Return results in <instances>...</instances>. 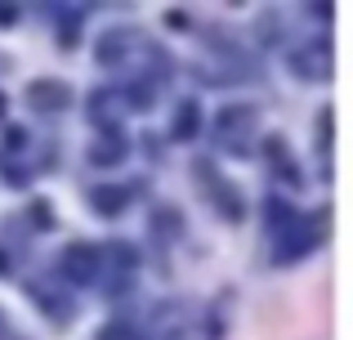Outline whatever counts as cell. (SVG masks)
Instances as JSON below:
<instances>
[{
	"instance_id": "cell-4",
	"label": "cell",
	"mask_w": 353,
	"mask_h": 340,
	"mask_svg": "<svg viewBox=\"0 0 353 340\" xmlns=\"http://www.w3.org/2000/svg\"><path fill=\"white\" fill-rule=\"evenodd\" d=\"M174 134H179V139H192V134H197V103L179 108V126H174Z\"/></svg>"
},
{
	"instance_id": "cell-2",
	"label": "cell",
	"mask_w": 353,
	"mask_h": 340,
	"mask_svg": "<svg viewBox=\"0 0 353 340\" xmlns=\"http://www.w3.org/2000/svg\"><path fill=\"white\" fill-rule=\"evenodd\" d=\"M27 103H32L36 112H63V108L72 103V90L63 86V81H32V86H27Z\"/></svg>"
},
{
	"instance_id": "cell-5",
	"label": "cell",
	"mask_w": 353,
	"mask_h": 340,
	"mask_svg": "<svg viewBox=\"0 0 353 340\" xmlns=\"http://www.w3.org/2000/svg\"><path fill=\"white\" fill-rule=\"evenodd\" d=\"M9 18H14V9H0V27H9Z\"/></svg>"
},
{
	"instance_id": "cell-7",
	"label": "cell",
	"mask_w": 353,
	"mask_h": 340,
	"mask_svg": "<svg viewBox=\"0 0 353 340\" xmlns=\"http://www.w3.org/2000/svg\"><path fill=\"white\" fill-rule=\"evenodd\" d=\"M0 273H5V255H0Z\"/></svg>"
},
{
	"instance_id": "cell-6",
	"label": "cell",
	"mask_w": 353,
	"mask_h": 340,
	"mask_svg": "<svg viewBox=\"0 0 353 340\" xmlns=\"http://www.w3.org/2000/svg\"><path fill=\"white\" fill-rule=\"evenodd\" d=\"M0 112H5V94H0Z\"/></svg>"
},
{
	"instance_id": "cell-1",
	"label": "cell",
	"mask_w": 353,
	"mask_h": 340,
	"mask_svg": "<svg viewBox=\"0 0 353 340\" xmlns=\"http://www.w3.org/2000/svg\"><path fill=\"white\" fill-rule=\"evenodd\" d=\"M59 269H63V278H72V282H94L99 273H103V251H99V246H85V242H72L68 251H63Z\"/></svg>"
},
{
	"instance_id": "cell-3",
	"label": "cell",
	"mask_w": 353,
	"mask_h": 340,
	"mask_svg": "<svg viewBox=\"0 0 353 340\" xmlns=\"http://www.w3.org/2000/svg\"><path fill=\"white\" fill-rule=\"evenodd\" d=\"M125 197H130V188H99L94 192V210L99 215H121V210H125Z\"/></svg>"
}]
</instances>
